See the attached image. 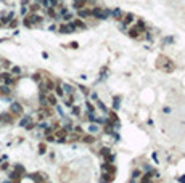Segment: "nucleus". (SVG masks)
Masks as SVG:
<instances>
[{"instance_id":"1","label":"nucleus","mask_w":185,"mask_h":183,"mask_svg":"<svg viewBox=\"0 0 185 183\" xmlns=\"http://www.w3.org/2000/svg\"><path fill=\"white\" fill-rule=\"evenodd\" d=\"M156 68L161 69L163 72L169 74V72H172L174 69H175V63L172 60H169L167 56L161 55V56H158V60H156Z\"/></svg>"},{"instance_id":"2","label":"nucleus","mask_w":185,"mask_h":183,"mask_svg":"<svg viewBox=\"0 0 185 183\" xmlns=\"http://www.w3.org/2000/svg\"><path fill=\"white\" fill-rule=\"evenodd\" d=\"M92 18L95 19H106V18H111V10L110 8H102V6H94L92 8Z\"/></svg>"},{"instance_id":"3","label":"nucleus","mask_w":185,"mask_h":183,"mask_svg":"<svg viewBox=\"0 0 185 183\" xmlns=\"http://www.w3.org/2000/svg\"><path fill=\"white\" fill-rule=\"evenodd\" d=\"M134 21H135V16L132 15V13H124L123 19H121V24H123V26H121V29L127 31V26H132Z\"/></svg>"},{"instance_id":"4","label":"nucleus","mask_w":185,"mask_h":183,"mask_svg":"<svg viewBox=\"0 0 185 183\" xmlns=\"http://www.w3.org/2000/svg\"><path fill=\"white\" fill-rule=\"evenodd\" d=\"M66 137H68V130L65 127H58L55 130V138H56V142H58V143H65Z\"/></svg>"},{"instance_id":"5","label":"nucleus","mask_w":185,"mask_h":183,"mask_svg":"<svg viewBox=\"0 0 185 183\" xmlns=\"http://www.w3.org/2000/svg\"><path fill=\"white\" fill-rule=\"evenodd\" d=\"M76 15H77V18H81V19L90 18V16H92V8L85 5V6H82L81 10H77V11H76Z\"/></svg>"},{"instance_id":"6","label":"nucleus","mask_w":185,"mask_h":183,"mask_svg":"<svg viewBox=\"0 0 185 183\" xmlns=\"http://www.w3.org/2000/svg\"><path fill=\"white\" fill-rule=\"evenodd\" d=\"M100 156L105 159V162H113V161H115V154L111 153V150H110V148H102Z\"/></svg>"},{"instance_id":"7","label":"nucleus","mask_w":185,"mask_h":183,"mask_svg":"<svg viewBox=\"0 0 185 183\" xmlns=\"http://www.w3.org/2000/svg\"><path fill=\"white\" fill-rule=\"evenodd\" d=\"M81 142L82 143H85V145H94L95 142H97V138H95V135H92V133H82V137H81Z\"/></svg>"},{"instance_id":"8","label":"nucleus","mask_w":185,"mask_h":183,"mask_svg":"<svg viewBox=\"0 0 185 183\" xmlns=\"http://www.w3.org/2000/svg\"><path fill=\"white\" fill-rule=\"evenodd\" d=\"M126 32H127V36H129L131 39H137V40H140V39H143V34H142V32H139V31L135 29L134 26L131 27V29H127Z\"/></svg>"},{"instance_id":"9","label":"nucleus","mask_w":185,"mask_h":183,"mask_svg":"<svg viewBox=\"0 0 185 183\" xmlns=\"http://www.w3.org/2000/svg\"><path fill=\"white\" fill-rule=\"evenodd\" d=\"M116 173H110V172H102V180L98 183H113Z\"/></svg>"},{"instance_id":"10","label":"nucleus","mask_w":185,"mask_h":183,"mask_svg":"<svg viewBox=\"0 0 185 183\" xmlns=\"http://www.w3.org/2000/svg\"><path fill=\"white\" fill-rule=\"evenodd\" d=\"M71 23H73V26L76 27V29H85V23H84V19H81V18H73V19H71Z\"/></svg>"},{"instance_id":"11","label":"nucleus","mask_w":185,"mask_h":183,"mask_svg":"<svg viewBox=\"0 0 185 183\" xmlns=\"http://www.w3.org/2000/svg\"><path fill=\"white\" fill-rule=\"evenodd\" d=\"M124 16V11L121 10V8H115V10H111V18H115L116 21H121Z\"/></svg>"},{"instance_id":"12","label":"nucleus","mask_w":185,"mask_h":183,"mask_svg":"<svg viewBox=\"0 0 185 183\" xmlns=\"http://www.w3.org/2000/svg\"><path fill=\"white\" fill-rule=\"evenodd\" d=\"M87 132H89V133H92V135H97V133L100 132V125L95 124V122H90V124H89Z\"/></svg>"},{"instance_id":"13","label":"nucleus","mask_w":185,"mask_h":183,"mask_svg":"<svg viewBox=\"0 0 185 183\" xmlns=\"http://www.w3.org/2000/svg\"><path fill=\"white\" fill-rule=\"evenodd\" d=\"M94 103H95V108L102 111V114H108V111H110V109H108V108L105 106V103H103V101L97 100V101H94Z\"/></svg>"},{"instance_id":"14","label":"nucleus","mask_w":185,"mask_h":183,"mask_svg":"<svg viewBox=\"0 0 185 183\" xmlns=\"http://www.w3.org/2000/svg\"><path fill=\"white\" fill-rule=\"evenodd\" d=\"M140 177H142V172L139 170V169H135V170L132 172V175H131V181L129 183H139Z\"/></svg>"},{"instance_id":"15","label":"nucleus","mask_w":185,"mask_h":183,"mask_svg":"<svg viewBox=\"0 0 185 183\" xmlns=\"http://www.w3.org/2000/svg\"><path fill=\"white\" fill-rule=\"evenodd\" d=\"M153 172L150 170V172H147L145 175H142V177H140V180H139V183H150L151 181V177H153Z\"/></svg>"},{"instance_id":"16","label":"nucleus","mask_w":185,"mask_h":183,"mask_svg":"<svg viewBox=\"0 0 185 183\" xmlns=\"http://www.w3.org/2000/svg\"><path fill=\"white\" fill-rule=\"evenodd\" d=\"M63 103H65V106L71 108L74 104V95H68V96H63Z\"/></svg>"},{"instance_id":"17","label":"nucleus","mask_w":185,"mask_h":183,"mask_svg":"<svg viewBox=\"0 0 185 183\" xmlns=\"http://www.w3.org/2000/svg\"><path fill=\"white\" fill-rule=\"evenodd\" d=\"M81 114H82V109H81V106H77V104H73V106H71V116L79 117Z\"/></svg>"},{"instance_id":"18","label":"nucleus","mask_w":185,"mask_h":183,"mask_svg":"<svg viewBox=\"0 0 185 183\" xmlns=\"http://www.w3.org/2000/svg\"><path fill=\"white\" fill-rule=\"evenodd\" d=\"M53 90H55V95H56V96H60V98H63V96H65V90H63L61 84H58V85H55V87H53Z\"/></svg>"},{"instance_id":"19","label":"nucleus","mask_w":185,"mask_h":183,"mask_svg":"<svg viewBox=\"0 0 185 183\" xmlns=\"http://www.w3.org/2000/svg\"><path fill=\"white\" fill-rule=\"evenodd\" d=\"M61 87L65 88V91H66V93H69V95H74V87H73V85H69V84H61Z\"/></svg>"},{"instance_id":"20","label":"nucleus","mask_w":185,"mask_h":183,"mask_svg":"<svg viewBox=\"0 0 185 183\" xmlns=\"http://www.w3.org/2000/svg\"><path fill=\"white\" fill-rule=\"evenodd\" d=\"M121 106V96H115V100H113V111L119 109Z\"/></svg>"},{"instance_id":"21","label":"nucleus","mask_w":185,"mask_h":183,"mask_svg":"<svg viewBox=\"0 0 185 183\" xmlns=\"http://www.w3.org/2000/svg\"><path fill=\"white\" fill-rule=\"evenodd\" d=\"M85 109H87V112H95V106L90 101H85Z\"/></svg>"},{"instance_id":"22","label":"nucleus","mask_w":185,"mask_h":183,"mask_svg":"<svg viewBox=\"0 0 185 183\" xmlns=\"http://www.w3.org/2000/svg\"><path fill=\"white\" fill-rule=\"evenodd\" d=\"M61 18H63V19H65L66 23H68V21H71V19L74 18V13H71V11H68V13H65V15H63Z\"/></svg>"},{"instance_id":"23","label":"nucleus","mask_w":185,"mask_h":183,"mask_svg":"<svg viewBox=\"0 0 185 183\" xmlns=\"http://www.w3.org/2000/svg\"><path fill=\"white\" fill-rule=\"evenodd\" d=\"M11 111H13V112H16V114H18V112H21V111H23V108H21V104L15 103V104H11Z\"/></svg>"},{"instance_id":"24","label":"nucleus","mask_w":185,"mask_h":183,"mask_svg":"<svg viewBox=\"0 0 185 183\" xmlns=\"http://www.w3.org/2000/svg\"><path fill=\"white\" fill-rule=\"evenodd\" d=\"M45 140H47V143H52V142H56V138H55V135H52V133H48V135H45Z\"/></svg>"},{"instance_id":"25","label":"nucleus","mask_w":185,"mask_h":183,"mask_svg":"<svg viewBox=\"0 0 185 183\" xmlns=\"http://www.w3.org/2000/svg\"><path fill=\"white\" fill-rule=\"evenodd\" d=\"M106 72H108V68H102V71H100V79H105V77H106Z\"/></svg>"},{"instance_id":"26","label":"nucleus","mask_w":185,"mask_h":183,"mask_svg":"<svg viewBox=\"0 0 185 183\" xmlns=\"http://www.w3.org/2000/svg\"><path fill=\"white\" fill-rule=\"evenodd\" d=\"M79 88H81V91H82V93H84L85 96H87V95L90 93V91H89V88H87V87H84V85H79Z\"/></svg>"},{"instance_id":"27","label":"nucleus","mask_w":185,"mask_h":183,"mask_svg":"<svg viewBox=\"0 0 185 183\" xmlns=\"http://www.w3.org/2000/svg\"><path fill=\"white\" fill-rule=\"evenodd\" d=\"M89 95H90V100H92V101H97V100H98V95L95 93V91H92V93H89Z\"/></svg>"},{"instance_id":"28","label":"nucleus","mask_w":185,"mask_h":183,"mask_svg":"<svg viewBox=\"0 0 185 183\" xmlns=\"http://www.w3.org/2000/svg\"><path fill=\"white\" fill-rule=\"evenodd\" d=\"M39 151H40V154H44V153H45V145H44V143L39 146Z\"/></svg>"},{"instance_id":"29","label":"nucleus","mask_w":185,"mask_h":183,"mask_svg":"<svg viewBox=\"0 0 185 183\" xmlns=\"http://www.w3.org/2000/svg\"><path fill=\"white\" fill-rule=\"evenodd\" d=\"M177 181H179V183H185V175H182V177H179V178H177Z\"/></svg>"},{"instance_id":"30","label":"nucleus","mask_w":185,"mask_h":183,"mask_svg":"<svg viewBox=\"0 0 185 183\" xmlns=\"http://www.w3.org/2000/svg\"><path fill=\"white\" fill-rule=\"evenodd\" d=\"M56 111H58V114H60V116H63V109H61L60 106H56Z\"/></svg>"},{"instance_id":"31","label":"nucleus","mask_w":185,"mask_h":183,"mask_svg":"<svg viewBox=\"0 0 185 183\" xmlns=\"http://www.w3.org/2000/svg\"><path fill=\"white\" fill-rule=\"evenodd\" d=\"M163 111H164L166 114H169V112H171V108H164V109H163Z\"/></svg>"}]
</instances>
